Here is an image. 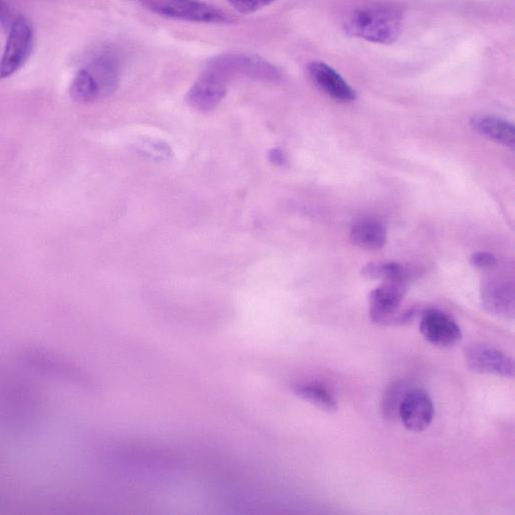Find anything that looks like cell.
I'll use <instances>...</instances> for the list:
<instances>
[{
	"label": "cell",
	"mask_w": 515,
	"mask_h": 515,
	"mask_svg": "<svg viewBox=\"0 0 515 515\" xmlns=\"http://www.w3.org/2000/svg\"><path fill=\"white\" fill-rule=\"evenodd\" d=\"M420 331L432 346L450 348L462 339V332L456 321L443 311L430 309L423 313Z\"/></svg>",
	"instance_id": "obj_10"
},
{
	"label": "cell",
	"mask_w": 515,
	"mask_h": 515,
	"mask_svg": "<svg viewBox=\"0 0 515 515\" xmlns=\"http://www.w3.org/2000/svg\"><path fill=\"white\" fill-rule=\"evenodd\" d=\"M398 416L408 430L425 431L434 417L432 399L422 389L408 390L400 404Z\"/></svg>",
	"instance_id": "obj_12"
},
{
	"label": "cell",
	"mask_w": 515,
	"mask_h": 515,
	"mask_svg": "<svg viewBox=\"0 0 515 515\" xmlns=\"http://www.w3.org/2000/svg\"><path fill=\"white\" fill-rule=\"evenodd\" d=\"M44 416L38 391L23 379L0 375V425L15 432L36 428Z\"/></svg>",
	"instance_id": "obj_1"
},
{
	"label": "cell",
	"mask_w": 515,
	"mask_h": 515,
	"mask_svg": "<svg viewBox=\"0 0 515 515\" xmlns=\"http://www.w3.org/2000/svg\"><path fill=\"white\" fill-rule=\"evenodd\" d=\"M406 292L405 279L384 280L370 295L372 321L380 325H402L413 320L414 310L400 311Z\"/></svg>",
	"instance_id": "obj_5"
},
{
	"label": "cell",
	"mask_w": 515,
	"mask_h": 515,
	"mask_svg": "<svg viewBox=\"0 0 515 515\" xmlns=\"http://www.w3.org/2000/svg\"><path fill=\"white\" fill-rule=\"evenodd\" d=\"M471 127L480 135L511 150L515 146V129L509 121L493 115H477Z\"/></svg>",
	"instance_id": "obj_15"
},
{
	"label": "cell",
	"mask_w": 515,
	"mask_h": 515,
	"mask_svg": "<svg viewBox=\"0 0 515 515\" xmlns=\"http://www.w3.org/2000/svg\"><path fill=\"white\" fill-rule=\"evenodd\" d=\"M312 83L325 95L338 102H352L357 93L336 70L324 62L314 61L307 65Z\"/></svg>",
	"instance_id": "obj_13"
},
{
	"label": "cell",
	"mask_w": 515,
	"mask_h": 515,
	"mask_svg": "<svg viewBox=\"0 0 515 515\" xmlns=\"http://www.w3.org/2000/svg\"><path fill=\"white\" fill-rule=\"evenodd\" d=\"M228 79L221 74L206 69L189 90L186 96L187 104L200 112L214 110L225 98Z\"/></svg>",
	"instance_id": "obj_9"
},
{
	"label": "cell",
	"mask_w": 515,
	"mask_h": 515,
	"mask_svg": "<svg viewBox=\"0 0 515 515\" xmlns=\"http://www.w3.org/2000/svg\"><path fill=\"white\" fill-rule=\"evenodd\" d=\"M150 13L162 18L196 24L232 25L237 20L227 12L201 0H136Z\"/></svg>",
	"instance_id": "obj_3"
},
{
	"label": "cell",
	"mask_w": 515,
	"mask_h": 515,
	"mask_svg": "<svg viewBox=\"0 0 515 515\" xmlns=\"http://www.w3.org/2000/svg\"><path fill=\"white\" fill-rule=\"evenodd\" d=\"M15 19L16 17H14L13 11L6 0H0V24L5 28H10Z\"/></svg>",
	"instance_id": "obj_23"
},
{
	"label": "cell",
	"mask_w": 515,
	"mask_h": 515,
	"mask_svg": "<svg viewBox=\"0 0 515 515\" xmlns=\"http://www.w3.org/2000/svg\"><path fill=\"white\" fill-rule=\"evenodd\" d=\"M364 275L373 279L393 280L405 279L407 274L404 268L396 263H373L364 270Z\"/></svg>",
	"instance_id": "obj_19"
},
{
	"label": "cell",
	"mask_w": 515,
	"mask_h": 515,
	"mask_svg": "<svg viewBox=\"0 0 515 515\" xmlns=\"http://www.w3.org/2000/svg\"><path fill=\"white\" fill-rule=\"evenodd\" d=\"M269 159L276 165H284L286 162V157L279 148H274L269 152Z\"/></svg>",
	"instance_id": "obj_24"
},
{
	"label": "cell",
	"mask_w": 515,
	"mask_h": 515,
	"mask_svg": "<svg viewBox=\"0 0 515 515\" xmlns=\"http://www.w3.org/2000/svg\"><path fill=\"white\" fill-rule=\"evenodd\" d=\"M294 393L322 411L333 413L338 409L334 394L319 382H303L293 388Z\"/></svg>",
	"instance_id": "obj_17"
},
{
	"label": "cell",
	"mask_w": 515,
	"mask_h": 515,
	"mask_svg": "<svg viewBox=\"0 0 515 515\" xmlns=\"http://www.w3.org/2000/svg\"><path fill=\"white\" fill-rule=\"evenodd\" d=\"M276 2L277 0H228V3L242 15L255 14Z\"/></svg>",
	"instance_id": "obj_21"
},
{
	"label": "cell",
	"mask_w": 515,
	"mask_h": 515,
	"mask_svg": "<svg viewBox=\"0 0 515 515\" xmlns=\"http://www.w3.org/2000/svg\"><path fill=\"white\" fill-rule=\"evenodd\" d=\"M464 358L472 372L507 379L514 377L513 360L495 348L474 343L465 348Z\"/></svg>",
	"instance_id": "obj_8"
},
{
	"label": "cell",
	"mask_w": 515,
	"mask_h": 515,
	"mask_svg": "<svg viewBox=\"0 0 515 515\" xmlns=\"http://www.w3.org/2000/svg\"><path fill=\"white\" fill-rule=\"evenodd\" d=\"M85 68L98 83L102 98L114 94L120 82L121 60L112 47L98 49Z\"/></svg>",
	"instance_id": "obj_11"
},
{
	"label": "cell",
	"mask_w": 515,
	"mask_h": 515,
	"mask_svg": "<svg viewBox=\"0 0 515 515\" xmlns=\"http://www.w3.org/2000/svg\"><path fill=\"white\" fill-rule=\"evenodd\" d=\"M496 263V257L488 252H477L471 257V264L478 269H489Z\"/></svg>",
	"instance_id": "obj_22"
},
{
	"label": "cell",
	"mask_w": 515,
	"mask_h": 515,
	"mask_svg": "<svg viewBox=\"0 0 515 515\" xmlns=\"http://www.w3.org/2000/svg\"><path fill=\"white\" fill-rule=\"evenodd\" d=\"M70 95L81 104H90L102 98L98 83L86 68H81L73 78Z\"/></svg>",
	"instance_id": "obj_18"
},
{
	"label": "cell",
	"mask_w": 515,
	"mask_h": 515,
	"mask_svg": "<svg viewBox=\"0 0 515 515\" xmlns=\"http://www.w3.org/2000/svg\"><path fill=\"white\" fill-rule=\"evenodd\" d=\"M206 69L215 71L226 79L244 76L251 79L277 82L282 71L264 58L248 53H228L210 59Z\"/></svg>",
	"instance_id": "obj_4"
},
{
	"label": "cell",
	"mask_w": 515,
	"mask_h": 515,
	"mask_svg": "<svg viewBox=\"0 0 515 515\" xmlns=\"http://www.w3.org/2000/svg\"><path fill=\"white\" fill-rule=\"evenodd\" d=\"M483 307L491 314L513 318L514 316V288L503 280L487 281L481 290Z\"/></svg>",
	"instance_id": "obj_14"
},
{
	"label": "cell",
	"mask_w": 515,
	"mask_h": 515,
	"mask_svg": "<svg viewBox=\"0 0 515 515\" xmlns=\"http://www.w3.org/2000/svg\"><path fill=\"white\" fill-rule=\"evenodd\" d=\"M404 19V11L397 5L373 4L354 11L343 26L351 37L391 45L400 38Z\"/></svg>",
	"instance_id": "obj_2"
},
{
	"label": "cell",
	"mask_w": 515,
	"mask_h": 515,
	"mask_svg": "<svg viewBox=\"0 0 515 515\" xmlns=\"http://www.w3.org/2000/svg\"><path fill=\"white\" fill-rule=\"evenodd\" d=\"M407 391L404 384H394L389 389L384 400V413L387 417L398 414L400 404Z\"/></svg>",
	"instance_id": "obj_20"
},
{
	"label": "cell",
	"mask_w": 515,
	"mask_h": 515,
	"mask_svg": "<svg viewBox=\"0 0 515 515\" xmlns=\"http://www.w3.org/2000/svg\"><path fill=\"white\" fill-rule=\"evenodd\" d=\"M351 239L355 245L363 249L379 250L386 245L387 230L379 220L364 218L353 225Z\"/></svg>",
	"instance_id": "obj_16"
},
{
	"label": "cell",
	"mask_w": 515,
	"mask_h": 515,
	"mask_svg": "<svg viewBox=\"0 0 515 515\" xmlns=\"http://www.w3.org/2000/svg\"><path fill=\"white\" fill-rule=\"evenodd\" d=\"M20 356L24 364L50 378L77 386L87 384L81 371L61 356L38 348L24 349Z\"/></svg>",
	"instance_id": "obj_7"
},
{
	"label": "cell",
	"mask_w": 515,
	"mask_h": 515,
	"mask_svg": "<svg viewBox=\"0 0 515 515\" xmlns=\"http://www.w3.org/2000/svg\"><path fill=\"white\" fill-rule=\"evenodd\" d=\"M33 47L34 31L31 24L22 16L16 17L0 60V80L8 79L20 71L30 58Z\"/></svg>",
	"instance_id": "obj_6"
}]
</instances>
